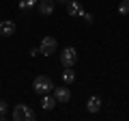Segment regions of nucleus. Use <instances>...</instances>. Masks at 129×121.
Here are the masks:
<instances>
[{
    "label": "nucleus",
    "mask_w": 129,
    "mask_h": 121,
    "mask_svg": "<svg viewBox=\"0 0 129 121\" xmlns=\"http://www.w3.org/2000/svg\"><path fill=\"white\" fill-rule=\"evenodd\" d=\"M32 89H35V93L45 95V93H52L54 91V82H52L50 76H37L35 82H32Z\"/></svg>",
    "instance_id": "nucleus-1"
},
{
    "label": "nucleus",
    "mask_w": 129,
    "mask_h": 121,
    "mask_svg": "<svg viewBox=\"0 0 129 121\" xmlns=\"http://www.w3.org/2000/svg\"><path fill=\"white\" fill-rule=\"evenodd\" d=\"M32 119H35V110L28 104L13 106V121H32Z\"/></svg>",
    "instance_id": "nucleus-2"
},
{
    "label": "nucleus",
    "mask_w": 129,
    "mask_h": 121,
    "mask_svg": "<svg viewBox=\"0 0 129 121\" xmlns=\"http://www.w3.org/2000/svg\"><path fill=\"white\" fill-rule=\"evenodd\" d=\"M58 50V41H56V37H43L41 43H39V52H41L43 56H52L54 52Z\"/></svg>",
    "instance_id": "nucleus-3"
},
{
    "label": "nucleus",
    "mask_w": 129,
    "mask_h": 121,
    "mask_svg": "<svg viewBox=\"0 0 129 121\" xmlns=\"http://www.w3.org/2000/svg\"><path fill=\"white\" fill-rule=\"evenodd\" d=\"M60 63H62V67H73L78 63V52H75V48H64L60 52Z\"/></svg>",
    "instance_id": "nucleus-4"
},
{
    "label": "nucleus",
    "mask_w": 129,
    "mask_h": 121,
    "mask_svg": "<svg viewBox=\"0 0 129 121\" xmlns=\"http://www.w3.org/2000/svg\"><path fill=\"white\" fill-rule=\"evenodd\" d=\"M52 93H54L56 102H60V104H67V102L71 99V89H67L64 84H62V87H54Z\"/></svg>",
    "instance_id": "nucleus-5"
},
{
    "label": "nucleus",
    "mask_w": 129,
    "mask_h": 121,
    "mask_svg": "<svg viewBox=\"0 0 129 121\" xmlns=\"http://www.w3.org/2000/svg\"><path fill=\"white\" fill-rule=\"evenodd\" d=\"M15 22L13 19H2L0 22V37H11V35L15 33Z\"/></svg>",
    "instance_id": "nucleus-6"
},
{
    "label": "nucleus",
    "mask_w": 129,
    "mask_h": 121,
    "mask_svg": "<svg viewBox=\"0 0 129 121\" xmlns=\"http://www.w3.org/2000/svg\"><path fill=\"white\" fill-rule=\"evenodd\" d=\"M67 13H69L71 17H82V13H84L82 2H78V0H69V2H67Z\"/></svg>",
    "instance_id": "nucleus-7"
},
{
    "label": "nucleus",
    "mask_w": 129,
    "mask_h": 121,
    "mask_svg": "<svg viewBox=\"0 0 129 121\" xmlns=\"http://www.w3.org/2000/svg\"><path fill=\"white\" fill-rule=\"evenodd\" d=\"M37 7H39V11H41L43 15H52L54 9H56V0H39Z\"/></svg>",
    "instance_id": "nucleus-8"
},
{
    "label": "nucleus",
    "mask_w": 129,
    "mask_h": 121,
    "mask_svg": "<svg viewBox=\"0 0 129 121\" xmlns=\"http://www.w3.org/2000/svg\"><path fill=\"white\" fill-rule=\"evenodd\" d=\"M56 97H54V93H45V95H41V108L43 110H52V108H56Z\"/></svg>",
    "instance_id": "nucleus-9"
},
{
    "label": "nucleus",
    "mask_w": 129,
    "mask_h": 121,
    "mask_svg": "<svg viewBox=\"0 0 129 121\" xmlns=\"http://www.w3.org/2000/svg\"><path fill=\"white\" fill-rule=\"evenodd\" d=\"M86 110H88V112H99V110H101V97H99V95H92V97H88V102H86Z\"/></svg>",
    "instance_id": "nucleus-10"
},
{
    "label": "nucleus",
    "mask_w": 129,
    "mask_h": 121,
    "mask_svg": "<svg viewBox=\"0 0 129 121\" xmlns=\"http://www.w3.org/2000/svg\"><path fill=\"white\" fill-rule=\"evenodd\" d=\"M62 82H64V84H73V82H75V71H73V67H64V71H62Z\"/></svg>",
    "instance_id": "nucleus-11"
},
{
    "label": "nucleus",
    "mask_w": 129,
    "mask_h": 121,
    "mask_svg": "<svg viewBox=\"0 0 129 121\" xmlns=\"http://www.w3.org/2000/svg\"><path fill=\"white\" fill-rule=\"evenodd\" d=\"M37 2L39 0H19V9L28 11V9H32V7H37Z\"/></svg>",
    "instance_id": "nucleus-12"
},
{
    "label": "nucleus",
    "mask_w": 129,
    "mask_h": 121,
    "mask_svg": "<svg viewBox=\"0 0 129 121\" xmlns=\"http://www.w3.org/2000/svg\"><path fill=\"white\" fill-rule=\"evenodd\" d=\"M118 13L120 15H129V0H123L118 5Z\"/></svg>",
    "instance_id": "nucleus-13"
},
{
    "label": "nucleus",
    "mask_w": 129,
    "mask_h": 121,
    "mask_svg": "<svg viewBox=\"0 0 129 121\" xmlns=\"http://www.w3.org/2000/svg\"><path fill=\"white\" fill-rule=\"evenodd\" d=\"M7 110H9V104H7L5 99H0V119L7 117Z\"/></svg>",
    "instance_id": "nucleus-14"
},
{
    "label": "nucleus",
    "mask_w": 129,
    "mask_h": 121,
    "mask_svg": "<svg viewBox=\"0 0 129 121\" xmlns=\"http://www.w3.org/2000/svg\"><path fill=\"white\" fill-rule=\"evenodd\" d=\"M82 19H84L86 24H92V19H95V17H92V13H86V11H84V13H82Z\"/></svg>",
    "instance_id": "nucleus-15"
},
{
    "label": "nucleus",
    "mask_w": 129,
    "mask_h": 121,
    "mask_svg": "<svg viewBox=\"0 0 129 121\" xmlns=\"http://www.w3.org/2000/svg\"><path fill=\"white\" fill-rule=\"evenodd\" d=\"M56 2H69V0H56Z\"/></svg>",
    "instance_id": "nucleus-16"
}]
</instances>
